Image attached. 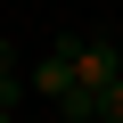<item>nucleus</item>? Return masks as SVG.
<instances>
[{
	"label": "nucleus",
	"instance_id": "f03ea898",
	"mask_svg": "<svg viewBox=\"0 0 123 123\" xmlns=\"http://www.w3.org/2000/svg\"><path fill=\"white\" fill-rule=\"evenodd\" d=\"M115 82V41H74V90H107Z\"/></svg>",
	"mask_w": 123,
	"mask_h": 123
},
{
	"label": "nucleus",
	"instance_id": "20e7f679",
	"mask_svg": "<svg viewBox=\"0 0 123 123\" xmlns=\"http://www.w3.org/2000/svg\"><path fill=\"white\" fill-rule=\"evenodd\" d=\"M90 115H98V123H123V74H115L107 90H90Z\"/></svg>",
	"mask_w": 123,
	"mask_h": 123
},
{
	"label": "nucleus",
	"instance_id": "f257e3e1",
	"mask_svg": "<svg viewBox=\"0 0 123 123\" xmlns=\"http://www.w3.org/2000/svg\"><path fill=\"white\" fill-rule=\"evenodd\" d=\"M25 90H33V98H49V107L66 98V90H74V41H57L49 57H33V66H25Z\"/></svg>",
	"mask_w": 123,
	"mask_h": 123
},
{
	"label": "nucleus",
	"instance_id": "39448f33",
	"mask_svg": "<svg viewBox=\"0 0 123 123\" xmlns=\"http://www.w3.org/2000/svg\"><path fill=\"white\" fill-rule=\"evenodd\" d=\"M74 123H98V115H74Z\"/></svg>",
	"mask_w": 123,
	"mask_h": 123
},
{
	"label": "nucleus",
	"instance_id": "423d86ee",
	"mask_svg": "<svg viewBox=\"0 0 123 123\" xmlns=\"http://www.w3.org/2000/svg\"><path fill=\"white\" fill-rule=\"evenodd\" d=\"M0 123H8V107H0Z\"/></svg>",
	"mask_w": 123,
	"mask_h": 123
},
{
	"label": "nucleus",
	"instance_id": "7ed1b4c3",
	"mask_svg": "<svg viewBox=\"0 0 123 123\" xmlns=\"http://www.w3.org/2000/svg\"><path fill=\"white\" fill-rule=\"evenodd\" d=\"M17 98H25V66H17L8 33H0V107H17Z\"/></svg>",
	"mask_w": 123,
	"mask_h": 123
}]
</instances>
